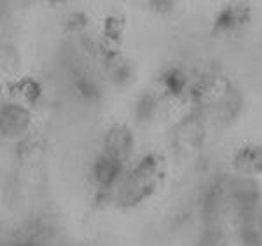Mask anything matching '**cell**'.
Returning a JSON list of instances; mask_svg holds the SVG:
<instances>
[{
	"mask_svg": "<svg viewBox=\"0 0 262 246\" xmlns=\"http://www.w3.org/2000/svg\"><path fill=\"white\" fill-rule=\"evenodd\" d=\"M18 86L21 87L23 95L27 96V98H30V100H35V98H37V95L40 93L39 84L33 82L32 79H23V80H21V82L18 84Z\"/></svg>",
	"mask_w": 262,
	"mask_h": 246,
	"instance_id": "10",
	"label": "cell"
},
{
	"mask_svg": "<svg viewBox=\"0 0 262 246\" xmlns=\"http://www.w3.org/2000/svg\"><path fill=\"white\" fill-rule=\"evenodd\" d=\"M133 150V137L126 126H116L105 137V154L116 161H126Z\"/></svg>",
	"mask_w": 262,
	"mask_h": 246,
	"instance_id": "2",
	"label": "cell"
},
{
	"mask_svg": "<svg viewBox=\"0 0 262 246\" xmlns=\"http://www.w3.org/2000/svg\"><path fill=\"white\" fill-rule=\"evenodd\" d=\"M234 166L247 173H259L260 171V150L257 147H247L239 150L234 158Z\"/></svg>",
	"mask_w": 262,
	"mask_h": 246,
	"instance_id": "4",
	"label": "cell"
},
{
	"mask_svg": "<svg viewBox=\"0 0 262 246\" xmlns=\"http://www.w3.org/2000/svg\"><path fill=\"white\" fill-rule=\"evenodd\" d=\"M122 168V163L119 161L107 158V155H101V158L96 161L95 164V178L96 182L101 185V187H107V185H112L116 182V178L119 176Z\"/></svg>",
	"mask_w": 262,
	"mask_h": 246,
	"instance_id": "3",
	"label": "cell"
},
{
	"mask_svg": "<svg viewBox=\"0 0 262 246\" xmlns=\"http://www.w3.org/2000/svg\"><path fill=\"white\" fill-rule=\"evenodd\" d=\"M243 19H247V11L243 7H227L219 14L217 21H215V30H232Z\"/></svg>",
	"mask_w": 262,
	"mask_h": 246,
	"instance_id": "6",
	"label": "cell"
},
{
	"mask_svg": "<svg viewBox=\"0 0 262 246\" xmlns=\"http://www.w3.org/2000/svg\"><path fill=\"white\" fill-rule=\"evenodd\" d=\"M108 70H111V75L116 84H126L133 77V66H131V63L124 56H119V54L112 56L111 63H108Z\"/></svg>",
	"mask_w": 262,
	"mask_h": 246,
	"instance_id": "5",
	"label": "cell"
},
{
	"mask_svg": "<svg viewBox=\"0 0 262 246\" xmlns=\"http://www.w3.org/2000/svg\"><path fill=\"white\" fill-rule=\"evenodd\" d=\"M122 28V21L117 19L116 16H111V18L107 19V32L111 33V35H119Z\"/></svg>",
	"mask_w": 262,
	"mask_h": 246,
	"instance_id": "11",
	"label": "cell"
},
{
	"mask_svg": "<svg viewBox=\"0 0 262 246\" xmlns=\"http://www.w3.org/2000/svg\"><path fill=\"white\" fill-rule=\"evenodd\" d=\"M30 124V114L21 105L9 103L0 108V131L6 137H18Z\"/></svg>",
	"mask_w": 262,
	"mask_h": 246,
	"instance_id": "1",
	"label": "cell"
},
{
	"mask_svg": "<svg viewBox=\"0 0 262 246\" xmlns=\"http://www.w3.org/2000/svg\"><path fill=\"white\" fill-rule=\"evenodd\" d=\"M19 66V59L16 51L9 46H0V70L14 72Z\"/></svg>",
	"mask_w": 262,
	"mask_h": 246,
	"instance_id": "8",
	"label": "cell"
},
{
	"mask_svg": "<svg viewBox=\"0 0 262 246\" xmlns=\"http://www.w3.org/2000/svg\"><path fill=\"white\" fill-rule=\"evenodd\" d=\"M163 82L164 86L168 87V91L173 93V95H179L182 89L187 84V79H185V74L180 70H168L166 74L163 75Z\"/></svg>",
	"mask_w": 262,
	"mask_h": 246,
	"instance_id": "7",
	"label": "cell"
},
{
	"mask_svg": "<svg viewBox=\"0 0 262 246\" xmlns=\"http://www.w3.org/2000/svg\"><path fill=\"white\" fill-rule=\"evenodd\" d=\"M156 110V100L152 95H143L140 101H138L137 105V114L140 119H149L152 117V114H154Z\"/></svg>",
	"mask_w": 262,
	"mask_h": 246,
	"instance_id": "9",
	"label": "cell"
}]
</instances>
